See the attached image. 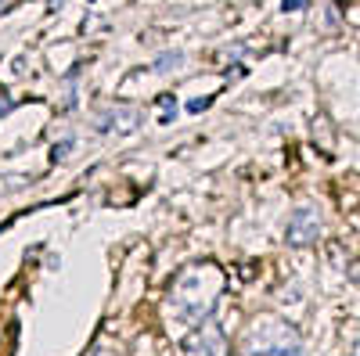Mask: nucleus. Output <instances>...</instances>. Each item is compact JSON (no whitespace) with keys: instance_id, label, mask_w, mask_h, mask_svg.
<instances>
[{"instance_id":"2","label":"nucleus","mask_w":360,"mask_h":356,"mask_svg":"<svg viewBox=\"0 0 360 356\" xmlns=\"http://www.w3.org/2000/svg\"><path fill=\"white\" fill-rule=\"evenodd\" d=\"M317 234H321V216H317V209L303 205V209L292 213V220H288V242H292V245H310V242H317Z\"/></svg>"},{"instance_id":"1","label":"nucleus","mask_w":360,"mask_h":356,"mask_svg":"<svg viewBox=\"0 0 360 356\" xmlns=\"http://www.w3.org/2000/svg\"><path fill=\"white\" fill-rule=\"evenodd\" d=\"M249 356H303V345H299L295 331L285 328V324H274V335L266 328H256L249 335Z\"/></svg>"},{"instance_id":"3","label":"nucleus","mask_w":360,"mask_h":356,"mask_svg":"<svg viewBox=\"0 0 360 356\" xmlns=\"http://www.w3.org/2000/svg\"><path fill=\"white\" fill-rule=\"evenodd\" d=\"M349 356H360V342H356V345H353V352H349Z\"/></svg>"}]
</instances>
